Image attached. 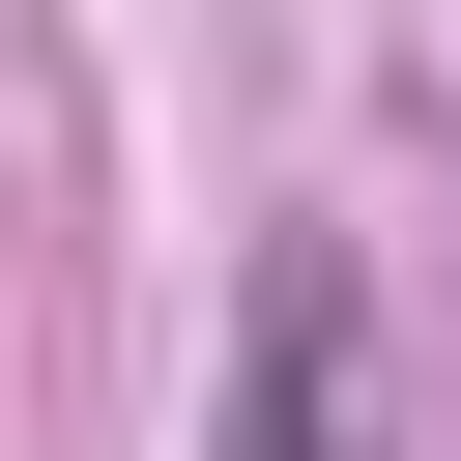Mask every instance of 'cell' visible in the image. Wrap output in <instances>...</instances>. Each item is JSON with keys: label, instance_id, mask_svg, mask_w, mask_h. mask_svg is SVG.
I'll list each match as a JSON object with an SVG mask.
<instances>
[{"label": "cell", "instance_id": "1", "mask_svg": "<svg viewBox=\"0 0 461 461\" xmlns=\"http://www.w3.org/2000/svg\"><path fill=\"white\" fill-rule=\"evenodd\" d=\"M230 461H403V432H375V288H346V259H259V346H230Z\"/></svg>", "mask_w": 461, "mask_h": 461}]
</instances>
